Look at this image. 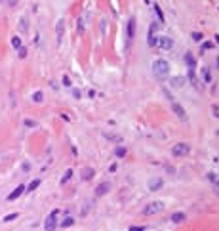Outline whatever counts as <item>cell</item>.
Listing matches in <instances>:
<instances>
[{
  "mask_svg": "<svg viewBox=\"0 0 219 231\" xmlns=\"http://www.w3.org/2000/svg\"><path fill=\"white\" fill-rule=\"evenodd\" d=\"M217 65H219V59H217Z\"/></svg>",
  "mask_w": 219,
  "mask_h": 231,
  "instance_id": "d590c367",
  "label": "cell"
},
{
  "mask_svg": "<svg viewBox=\"0 0 219 231\" xmlns=\"http://www.w3.org/2000/svg\"><path fill=\"white\" fill-rule=\"evenodd\" d=\"M164 185V182H162V178H156V180H153L149 183V187H150V191H156V189H160Z\"/></svg>",
  "mask_w": 219,
  "mask_h": 231,
  "instance_id": "5bb4252c",
  "label": "cell"
},
{
  "mask_svg": "<svg viewBox=\"0 0 219 231\" xmlns=\"http://www.w3.org/2000/svg\"><path fill=\"white\" fill-rule=\"evenodd\" d=\"M109 191H111V183H109V182H101V183L95 187V193H97L99 197H101V195H107Z\"/></svg>",
  "mask_w": 219,
  "mask_h": 231,
  "instance_id": "ba28073f",
  "label": "cell"
},
{
  "mask_svg": "<svg viewBox=\"0 0 219 231\" xmlns=\"http://www.w3.org/2000/svg\"><path fill=\"white\" fill-rule=\"evenodd\" d=\"M215 42H217V44H219V34H215Z\"/></svg>",
  "mask_w": 219,
  "mask_h": 231,
  "instance_id": "836d02e7",
  "label": "cell"
},
{
  "mask_svg": "<svg viewBox=\"0 0 219 231\" xmlns=\"http://www.w3.org/2000/svg\"><path fill=\"white\" fill-rule=\"evenodd\" d=\"M135 36V17H130L128 19V27H126V38H128V44L133 40Z\"/></svg>",
  "mask_w": 219,
  "mask_h": 231,
  "instance_id": "5b68a950",
  "label": "cell"
},
{
  "mask_svg": "<svg viewBox=\"0 0 219 231\" xmlns=\"http://www.w3.org/2000/svg\"><path fill=\"white\" fill-rule=\"evenodd\" d=\"M71 178H72V170H71V168H69V170H65V174H63V178H61V185H65V183L69 182Z\"/></svg>",
  "mask_w": 219,
  "mask_h": 231,
  "instance_id": "ac0fdd59",
  "label": "cell"
},
{
  "mask_svg": "<svg viewBox=\"0 0 219 231\" xmlns=\"http://www.w3.org/2000/svg\"><path fill=\"white\" fill-rule=\"evenodd\" d=\"M171 153H174V157H187L191 153V145L185 143V141H179V143L171 147Z\"/></svg>",
  "mask_w": 219,
  "mask_h": 231,
  "instance_id": "3957f363",
  "label": "cell"
},
{
  "mask_svg": "<svg viewBox=\"0 0 219 231\" xmlns=\"http://www.w3.org/2000/svg\"><path fill=\"white\" fill-rule=\"evenodd\" d=\"M63 29H65V21L59 19L55 25V31H57V44H61V40H63Z\"/></svg>",
  "mask_w": 219,
  "mask_h": 231,
  "instance_id": "30bf717a",
  "label": "cell"
},
{
  "mask_svg": "<svg viewBox=\"0 0 219 231\" xmlns=\"http://www.w3.org/2000/svg\"><path fill=\"white\" fill-rule=\"evenodd\" d=\"M171 109H174V113H175L181 120H187V111H185V109L181 107L177 101H171Z\"/></svg>",
  "mask_w": 219,
  "mask_h": 231,
  "instance_id": "52a82bcc",
  "label": "cell"
},
{
  "mask_svg": "<svg viewBox=\"0 0 219 231\" xmlns=\"http://www.w3.org/2000/svg\"><path fill=\"white\" fill-rule=\"evenodd\" d=\"M63 84H65V86H69V88H71V78L67 76V75L63 76Z\"/></svg>",
  "mask_w": 219,
  "mask_h": 231,
  "instance_id": "f546056e",
  "label": "cell"
},
{
  "mask_svg": "<svg viewBox=\"0 0 219 231\" xmlns=\"http://www.w3.org/2000/svg\"><path fill=\"white\" fill-rule=\"evenodd\" d=\"M130 231H147V227H137L135 225V227H130Z\"/></svg>",
  "mask_w": 219,
  "mask_h": 231,
  "instance_id": "4dcf8cb0",
  "label": "cell"
},
{
  "mask_svg": "<svg viewBox=\"0 0 219 231\" xmlns=\"http://www.w3.org/2000/svg\"><path fill=\"white\" fill-rule=\"evenodd\" d=\"M93 176H95V170H93V168L88 166V168H84V170H82V180H84V182H90Z\"/></svg>",
  "mask_w": 219,
  "mask_h": 231,
  "instance_id": "4fadbf2b",
  "label": "cell"
},
{
  "mask_svg": "<svg viewBox=\"0 0 219 231\" xmlns=\"http://www.w3.org/2000/svg\"><path fill=\"white\" fill-rule=\"evenodd\" d=\"M202 71H204V73H202V76H204V82H210V80H212V73L208 71V69H202Z\"/></svg>",
  "mask_w": 219,
  "mask_h": 231,
  "instance_id": "d4e9b609",
  "label": "cell"
},
{
  "mask_svg": "<svg viewBox=\"0 0 219 231\" xmlns=\"http://www.w3.org/2000/svg\"><path fill=\"white\" fill-rule=\"evenodd\" d=\"M78 33H84V19L78 21Z\"/></svg>",
  "mask_w": 219,
  "mask_h": 231,
  "instance_id": "83f0119b",
  "label": "cell"
},
{
  "mask_svg": "<svg viewBox=\"0 0 219 231\" xmlns=\"http://www.w3.org/2000/svg\"><path fill=\"white\" fill-rule=\"evenodd\" d=\"M192 40H202V33H192Z\"/></svg>",
  "mask_w": 219,
  "mask_h": 231,
  "instance_id": "f1b7e54d",
  "label": "cell"
},
{
  "mask_svg": "<svg viewBox=\"0 0 219 231\" xmlns=\"http://www.w3.org/2000/svg\"><path fill=\"white\" fill-rule=\"evenodd\" d=\"M38 185H40V180H33V182L29 183V187H25V191H29V193H31V191H34V189L38 187Z\"/></svg>",
  "mask_w": 219,
  "mask_h": 231,
  "instance_id": "ffe728a7",
  "label": "cell"
},
{
  "mask_svg": "<svg viewBox=\"0 0 219 231\" xmlns=\"http://www.w3.org/2000/svg\"><path fill=\"white\" fill-rule=\"evenodd\" d=\"M156 46H158V48H162V50H170L171 46H174V40H171L170 36H158Z\"/></svg>",
  "mask_w": 219,
  "mask_h": 231,
  "instance_id": "8992f818",
  "label": "cell"
},
{
  "mask_svg": "<svg viewBox=\"0 0 219 231\" xmlns=\"http://www.w3.org/2000/svg\"><path fill=\"white\" fill-rule=\"evenodd\" d=\"M185 63H187V67H189V69H192V71L196 69V61H194V57H192V54H187V56H185Z\"/></svg>",
  "mask_w": 219,
  "mask_h": 231,
  "instance_id": "2e32d148",
  "label": "cell"
},
{
  "mask_svg": "<svg viewBox=\"0 0 219 231\" xmlns=\"http://www.w3.org/2000/svg\"><path fill=\"white\" fill-rule=\"evenodd\" d=\"M153 73H154V76L158 78V80H164V78L170 75V63L166 59H162V57L156 59L153 63Z\"/></svg>",
  "mask_w": 219,
  "mask_h": 231,
  "instance_id": "6da1fadb",
  "label": "cell"
},
{
  "mask_svg": "<svg viewBox=\"0 0 219 231\" xmlns=\"http://www.w3.org/2000/svg\"><path fill=\"white\" fill-rule=\"evenodd\" d=\"M23 193H25V185H17V187H15L13 191L8 195V201H15V199H19Z\"/></svg>",
  "mask_w": 219,
  "mask_h": 231,
  "instance_id": "9c48e42d",
  "label": "cell"
},
{
  "mask_svg": "<svg viewBox=\"0 0 219 231\" xmlns=\"http://www.w3.org/2000/svg\"><path fill=\"white\" fill-rule=\"evenodd\" d=\"M170 220H171V224H183L185 220H187V214L185 212H174Z\"/></svg>",
  "mask_w": 219,
  "mask_h": 231,
  "instance_id": "8fae6325",
  "label": "cell"
},
{
  "mask_svg": "<svg viewBox=\"0 0 219 231\" xmlns=\"http://www.w3.org/2000/svg\"><path fill=\"white\" fill-rule=\"evenodd\" d=\"M154 33H156V23H153L150 25V31H149V46H156V42H158V38L154 36Z\"/></svg>",
  "mask_w": 219,
  "mask_h": 231,
  "instance_id": "7c38bea8",
  "label": "cell"
},
{
  "mask_svg": "<svg viewBox=\"0 0 219 231\" xmlns=\"http://www.w3.org/2000/svg\"><path fill=\"white\" fill-rule=\"evenodd\" d=\"M19 31H21V33H27V31H29V25H27V19H25V17L19 19Z\"/></svg>",
  "mask_w": 219,
  "mask_h": 231,
  "instance_id": "d6986e66",
  "label": "cell"
},
{
  "mask_svg": "<svg viewBox=\"0 0 219 231\" xmlns=\"http://www.w3.org/2000/svg\"><path fill=\"white\" fill-rule=\"evenodd\" d=\"M154 12H156V15H158V19L164 23V12L160 10V6H158V4H154Z\"/></svg>",
  "mask_w": 219,
  "mask_h": 231,
  "instance_id": "603a6c76",
  "label": "cell"
},
{
  "mask_svg": "<svg viewBox=\"0 0 219 231\" xmlns=\"http://www.w3.org/2000/svg\"><path fill=\"white\" fill-rule=\"evenodd\" d=\"M164 210V202L162 201H150L145 204V208L141 210V214L143 216H154V214H158V212H162Z\"/></svg>",
  "mask_w": 219,
  "mask_h": 231,
  "instance_id": "7a4b0ae2",
  "label": "cell"
},
{
  "mask_svg": "<svg viewBox=\"0 0 219 231\" xmlns=\"http://www.w3.org/2000/svg\"><path fill=\"white\" fill-rule=\"evenodd\" d=\"M25 126H36V122H33V120H25Z\"/></svg>",
  "mask_w": 219,
  "mask_h": 231,
  "instance_id": "1f68e13d",
  "label": "cell"
},
{
  "mask_svg": "<svg viewBox=\"0 0 219 231\" xmlns=\"http://www.w3.org/2000/svg\"><path fill=\"white\" fill-rule=\"evenodd\" d=\"M42 99H44V94L42 92H34L33 94V101L34 103H42Z\"/></svg>",
  "mask_w": 219,
  "mask_h": 231,
  "instance_id": "7402d4cb",
  "label": "cell"
},
{
  "mask_svg": "<svg viewBox=\"0 0 219 231\" xmlns=\"http://www.w3.org/2000/svg\"><path fill=\"white\" fill-rule=\"evenodd\" d=\"M17 56L21 57V59H23V57H27V48H23V46H21V48H17Z\"/></svg>",
  "mask_w": 219,
  "mask_h": 231,
  "instance_id": "4316f807",
  "label": "cell"
},
{
  "mask_svg": "<svg viewBox=\"0 0 219 231\" xmlns=\"http://www.w3.org/2000/svg\"><path fill=\"white\" fill-rule=\"evenodd\" d=\"M57 216H59V210H51L48 214V218H46L44 222V229L46 231H54L57 227Z\"/></svg>",
  "mask_w": 219,
  "mask_h": 231,
  "instance_id": "277c9868",
  "label": "cell"
},
{
  "mask_svg": "<svg viewBox=\"0 0 219 231\" xmlns=\"http://www.w3.org/2000/svg\"><path fill=\"white\" fill-rule=\"evenodd\" d=\"M170 84H171L174 88H181V86L185 84V78H183V76H174V78L170 80Z\"/></svg>",
  "mask_w": 219,
  "mask_h": 231,
  "instance_id": "9a60e30c",
  "label": "cell"
},
{
  "mask_svg": "<svg viewBox=\"0 0 219 231\" xmlns=\"http://www.w3.org/2000/svg\"><path fill=\"white\" fill-rule=\"evenodd\" d=\"M143 2H149V0H143Z\"/></svg>",
  "mask_w": 219,
  "mask_h": 231,
  "instance_id": "e575fe53",
  "label": "cell"
},
{
  "mask_svg": "<svg viewBox=\"0 0 219 231\" xmlns=\"http://www.w3.org/2000/svg\"><path fill=\"white\" fill-rule=\"evenodd\" d=\"M126 153H128V151H126V147H124V145H118L116 149H114V155H116L118 159H122V157L126 155Z\"/></svg>",
  "mask_w": 219,
  "mask_h": 231,
  "instance_id": "e0dca14e",
  "label": "cell"
},
{
  "mask_svg": "<svg viewBox=\"0 0 219 231\" xmlns=\"http://www.w3.org/2000/svg\"><path fill=\"white\" fill-rule=\"evenodd\" d=\"M72 224H74V220H72V216H67V218H65V220H63V222H61L59 225H61V227H71Z\"/></svg>",
  "mask_w": 219,
  "mask_h": 231,
  "instance_id": "44dd1931",
  "label": "cell"
},
{
  "mask_svg": "<svg viewBox=\"0 0 219 231\" xmlns=\"http://www.w3.org/2000/svg\"><path fill=\"white\" fill-rule=\"evenodd\" d=\"M12 46H13L15 50L21 48V38H19V36H13V38H12Z\"/></svg>",
  "mask_w": 219,
  "mask_h": 231,
  "instance_id": "cb8c5ba5",
  "label": "cell"
},
{
  "mask_svg": "<svg viewBox=\"0 0 219 231\" xmlns=\"http://www.w3.org/2000/svg\"><path fill=\"white\" fill-rule=\"evenodd\" d=\"M17 216H19L17 212H13V214H8V216H4V222H13V220L17 218Z\"/></svg>",
  "mask_w": 219,
  "mask_h": 231,
  "instance_id": "484cf974",
  "label": "cell"
},
{
  "mask_svg": "<svg viewBox=\"0 0 219 231\" xmlns=\"http://www.w3.org/2000/svg\"><path fill=\"white\" fill-rule=\"evenodd\" d=\"M72 96H74V98L78 99V98H80V92H78V90H72Z\"/></svg>",
  "mask_w": 219,
  "mask_h": 231,
  "instance_id": "d6a6232c",
  "label": "cell"
}]
</instances>
